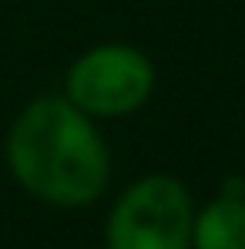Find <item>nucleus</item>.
<instances>
[{
	"instance_id": "f257e3e1",
	"label": "nucleus",
	"mask_w": 245,
	"mask_h": 249,
	"mask_svg": "<svg viewBox=\"0 0 245 249\" xmlns=\"http://www.w3.org/2000/svg\"><path fill=\"white\" fill-rule=\"evenodd\" d=\"M7 165L34 199L78 209L108 189L111 152L91 115L61 94H44L17 115L7 135Z\"/></svg>"
},
{
	"instance_id": "20e7f679",
	"label": "nucleus",
	"mask_w": 245,
	"mask_h": 249,
	"mask_svg": "<svg viewBox=\"0 0 245 249\" xmlns=\"http://www.w3.org/2000/svg\"><path fill=\"white\" fill-rule=\"evenodd\" d=\"M192 249H245L242 196H218L195 215Z\"/></svg>"
},
{
	"instance_id": "f03ea898",
	"label": "nucleus",
	"mask_w": 245,
	"mask_h": 249,
	"mask_svg": "<svg viewBox=\"0 0 245 249\" xmlns=\"http://www.w3.org/2000/svg\"><path fill=\"white\" fill-rule=\"evenodd\" d=\"M195 206L188 189L171 175L131 182L111 206L104 226L108 249H192Z\"/></svg>"
},
{
	"instance_id": "7ed1b4c3",
	"label": "nucleus",
	"mask_w": 245,
	"mask_h": 249,
	"mask_svg": "<svg viewBox=\"0 0 245 249\" xmlns=\"http://www.w3.org/2000/svg\"><path fill=\"white\" fill-rule=\"evenodd\" d=\"M67 101L91 118L138 111L155 91V64L131 44H98L67 68Z\"/></svg>"
}]
</instances>
